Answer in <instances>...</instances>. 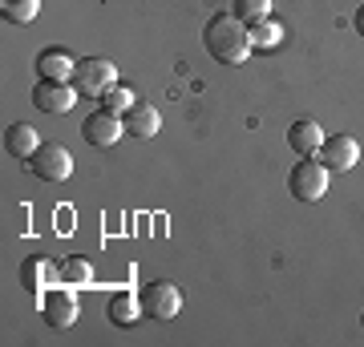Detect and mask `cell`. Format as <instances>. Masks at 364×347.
<instances>
[{"instance_id": "obj_1", "label": "cell", "mask_w": 364, "mask_h": 347, "mask_svg": "<svg viewBox=\"0 0 364 347\" xmlns=\"http://www.w3.org/2000/svg\"><path fill=\"white\" fill-rule=\"evenodd\" d=\"M203 45L219 65H243L251 53V28L235 13H215L203 28Z\"/></svg>"}, {"instance_id": "obj_2", "label": "cell", "mask_w": 364, "mask_h": 347, "mask_svg": "<svg viewBox=\"0 0 364 347\" xmlns=\"http://www.w3.org/2000/svg\"><path fill=\"white\" fill-rule=\"evenodd\" d=\"M117 85V69L114 61H102V57H85V61H77V69H73V89L81 93V97H97L102 101L105 93Z\"/></svg>"}, {"instance_id": "obj_3", "label": "cell", "mask_w": 364, "mask_h": 347, "mask_svg": "<svg viewBox=\"0 0 364 347\" xmlns=\"http://www.w3.org/2000/svg\"><path fill=\"white\" fill-rule=\"evenodd\" d=\"M328 174H332V170H328L320 158H304V162H296L291 174H287V190L296 194L299 202H316V198L328 194Z\"/></svg>"}, {"instance_id": "obj_4", "label": "cell", "mask_w": 364, "mask_h": 347, "mask_svg": "<svg viewBox=\"0 0 364 347\" xmlns=\"http://www.w3.org/2000/svg\"><path fill=\"white\" fill-rule=\"evenodd\" d=\"M138 299H142L146 319H154V323H170L182 311V291L170 283V279H154L150 287H142Z\"/></svg>"}, {"instance_id": "obj_5", "label": "cell", "mask_w": 364, "mask_h": 347, "mask_svg": "<svg viewBox=\"0 0 364 347\" xmlns=\"http://www.w3.org/2000/svg\"><path fill=\"white\" fill-rule=\"evenodd\" d=\"M28 170H33L41 182H65L69 174H73V154L57 142H41L37 154L28 158Z\"/></svg>"}, {"instance_id": "obj_6", "label": "cell", "mask_w": 364, "mask_h": 347, "mask_svg": "<svg viewBox=\"0 0 364 347\" xmlns=\"http://www.w3.org/2000/svg\"><path fill=\"white\" fill-rule=\"evenodd\" d=\"M41 315H45V323H49V327H73V323H77V295H73V291H69L65 283L61 287H53V291H45V295H41Z\"/></svg>"}, {"instance_id": "obj_7", "label": "cell", "mask_w": 364, "mask_h": 347, "mask_svg": "<svg viewBox=\"0 0 364 347\" xmlns=\"http://www.w3.org/2000/svg\"><path fill=\"white\" fill-rule=\"evenodd\" d=\"M81 101V93L69 85V81H37V89H33V105H37L41 114H69L73 105Z\"/></svg>"}, {"instance_id": "obj_8", "label": "cell", "mask_w": 364, "mask_h": 347, "mask_svg": "<svg viewBox=\"0 0 364 347\" xmlns=\"http://www.w3.org/2000/svg\"><path fill=\"white\" fill-rule=\"evenodd\" d=\"M126 133V121L109 109H97V114L85 117V126H81V138L93 145V150H105V145H114L117 138Z\"/></svg>"}, {"instance_id": "obj_9", "label": "cell", "mask_w": 364, "mask_h": 347, "mask_svg": "<svg viewBox=\"0 0 364 347\" xmlns=\"http://www.w3.org/2000/svg\"><path fill=\"white\" fill-rule=\"evenodd\" d=\"M316 158H320L332 174H344V170H352L360 162V145H356V138H348V133H332V138H324V145H320Z\"/></svg>"}, {"instance_id": "obj_10", "label": "cell", "mask_w": 364, "mask_h": 347, "mask_svg": "<svg viewBox=\"0 0 364 347\" xmlns=\"http://www.w3.org/2000/svg\"><path fill=\"white\" fill-rule=\"evenodd\" d=\"M287 145H291L299 158H316L320 145H324V129L316 126L312 117H299V121H291V129H287Z\"/></svg>"}, {"instance_id": "obj_11", "label": "cell", "mask_w": 364, "mask_h": 347, "mask_svg": "<svg viewBox=\"0 0 364 347\" xmlns=\"http://www.w3.org/2000/svg\"><path fill=\"white\" fill-rule=\"evenodd\" d=\"M37 145H41L37 129L25 126V121H16V126L4 129V150H9V158H16V162H28V158L37 154Z\"/></svg>"}, {"instance_id": "obj_12", "label": "cell", "mask_w": 364, "mask_h": 347, "mask_svg": "<svg viewBox=\"0 0 364 347\" xmlns=\"http://www.w3.org/2000/svg\"><path fill=\"white\" fill-rule=\"evenodd\" d=\"M105 311H109V323H117V327H134V323L142 319V299L134 295V291H117L109 303H105Z\"/></svg>"}, {"instance_id": "obj_13", "label": "cell", "mask_w": 364, "mask_h": 347, "mask_svg": "<svg viewBox=\"0 0 364 347\" xmlns=\"http://www.w3.org/2000/svg\"><path fill=\"white\" fill-rule=\"evenodd\" d=\"M73 69H77V61L61 49H45L37 57V73L45 81H73Z\"/></svg>"}, {"instance_id": "obj_14", "label": "cell", "mask_w": 364, "mask_h": 347, "mask_svg": "<svg viewBox=\"0 0 364 347\" xmlns=\"http://www.w3.org/2000/svg\"><path fill=\"white\" fill-rule=\"evenodd\" d=\"M122 121H126V133H134V138H154L158 126H162L158 109H154V105H146V101H138L130 114L122 117Z\"/></svg>"}, {"instance_id": "obj_15", "label": "cell", "mask_w": 364, "mask_h": 347, "mask_svg": "<svg viewBox=\"0 0 364 347\" xmlns=\"http://www.w3.org/2000/svg\"><path fill=\"white\" fill-rule=\"evenodd\" d=\"M57 279L65 287H90L93 283V267H90V258H81V255H69L57 263Z\"/></svg>"}, {"instance_id": "obj_16", "label": "cell", "mask_w": 364, "mask_h": 347, "mask_svg": "<svg viewBox=\"0 0 364 347\" xmlns=\"http://www.w3.org/2000/svg\"><path fill=\"white\" fill-rule=\"evenodd\" d=\"M49 263H45V258L41 255H33V258H25V263H21V287H25V291H45V283H49Z\"/></svg>"}, {"instance_id": "obj_17", "label": "cell", "mask_w": 364, "mask_h": 347, "mask_svg": "<svg viewBox=\"0 0 364 347\" xmlns=\"http://www.w3.org/2000/svg\"><path fill=\"white\" fill-rule=\"evenodd\" d=\"M41 9V0H4L0 4V16L9 21V25H28L33 16H37Z\"/></svg>"}, {"instance_id": "obj_18", "label": "cell", "mask_w": 364, "mask_h": 347, "mask_svg": "<svg viewBox=\"0 0 364 347\" xmlns=\"http://www.w3.org/2000/svg\"><path fill=\"white\" fill-rule=\"evenodd\" d=\"M134 105H138V93L126 89V85H114V89L102 97V109H109V114H117V117H126Z\"/></svg>"}, {"instance_id": "obj_19", "label": "cell", "mask_w": 364, "mask_h": 347, "mask_svg": "<svg viewBox=\"0 0 364 347\" xmlns=\"http://www.w3.org/2000/svg\"><path fill=\"white\" fill-rule=\"evenodd\" d=\"M243 25H259V21H267L272 16V0H235V9H231Z\"/></svg>"}, {"instance_id": "obj_20", "label": "cell", "mask_w": 364, "mask_h": 347, "mask_svg": "<svg viewBox=\"0 0 364 347\" xmlns=\"http://www.w3.org/2000/svg\"><path fill=\"white\" fill-rule=\"evenodd\" d=\"M279 33L284 28L275 25V21H259V25L251 28V49L259 45V49H272V45H279Z\"/></svg>"}, {"instance_id": "obj_21", "label": "cell", "mask_w": 364, "mask_h": 347, "mask_svg": "<svg viewBox=\"0 0 364 347\" xmlns=\"http://www.w3.org/2000/svg\"><path fill=\"white\" fill-rule=\"evenodd\" d=\"M356 33H360V37H364V4H360V9H356Z\"/></svg>"}, {"instance_id": "obj_22", "label": "cell", "mask_w": 364, "mask_h": 347, "mask_svg": "<svg viewBox=\"0 0 364 347\" xmlns=\"http://www.w3.org/2000/svg\"><path fill=\"white\" fill-rule=\"evenodd\" d=\"M360 323H364V315H360Z\"/></svg>"}]
</instances>
